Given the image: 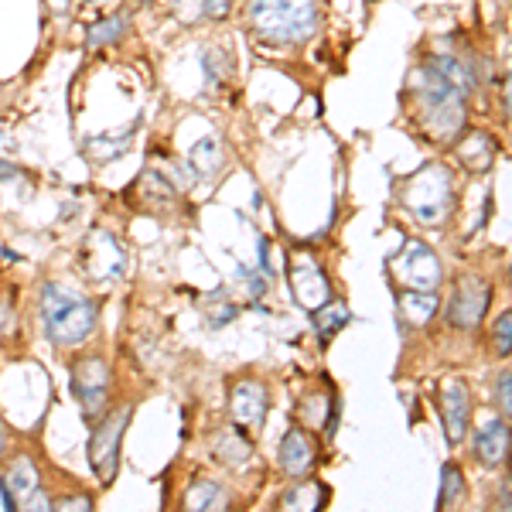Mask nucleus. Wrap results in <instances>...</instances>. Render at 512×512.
I'll return each instance as SVG.
<instances>
[{
	"mask_svg": "<svg viewBox=\"0 0 512 512\" xmlns=\"http://www.w3.org/2000/svg\"><path fill=\"white\" fill-rule=\"evenodd\" d=\"M318 0H250L246 24L267 45H301L318 31Z\"/></svg>",
	"mask_w": 512,
	"mask_h": 512,
	"instance_id": "obj_1",
	"label": "nucleus"
},
{
	"mask_svg": "<svg viewBox=\"0 0 512 512\" xmlns=\"http://www.w3.org/2000/svg\"><path fill=\"white\" fill-rule=\"evenodd\" d=\"M41 321H45V335L59 349L82 345L96 332L99 304L93 297H82L62 284H45L41 291Z\"/></svg>",
	"mask_w": 512,
	"mask_h": 512,
	"instance_id": "obj_2",
	"label": "nucleus"
},
{
	"mask_svg": "<svg viewBox=\"0 0 512 512\" xmlns=\"http://www.w3.org/2000/svg\"><path fill=\"white\" fill-rule=\"evenodd\" d=\"M414 93L420 103V120H424L427 134L434 140H451L465 123V93L451 86L431 62L417 72Z\"/></svg>",
	"mask_w": 512,
	"mask_h": 512,
	"instance_id": "obj_3",
	"label": "nucleus"
},
{
	"mask_svg": "<svg viewBox=\"0 0 512 512\" xmlns=\"http://www.w3.org/2000/svg\"><path fill=\"white\" fill-rule=\"evenodd\" d=\"M403 205L410 209V216L424 226H437L448 219L451 212V175L441 164H427L414 178L403 185Z\"/></svg>",
	"mask_w": 512,
	"mask_h": 512,
	"instance_id": "obj_4",
	"label": "nucleus"
},
{
	"mask_svg": "<svg viewBox=\"0 0 512 512\" xmlns=\"http://www.w3.org/2000/svg\"><path fill=\"white\" fill-rule=\"evenodd\" d=\"M0 499L4 509H52V499L41 489V472L31 454H18V458L7 465V472L0 475Z\"/></svg>",
	"mask_w": 512,
	"mask_h": 512,
	"instance_id": "obj_5",
	"label": "nucleus"
},
{
	"mask_svg": "<svg viewBox=\"0 0 512 512\" xmlns=\"http://www.w3.org/2000/svg\"><path fill=\"white\" fill-rule=\"evenodd\" d=\"M72 396L86 420H96L110 407V362L103 355H82L72 362Z\"/></svg>",
	"mask_w": 512,
	"mask_h": 512,
	"instance_id": "obj_6",
	"label": "nucleus"
},
{
	"mask_svg": "<svg viewBox=\"0 0 512 512\" xmlns=\"http://www.w3.org/2000/svg\"><path fill=\"white\" fill-rule=\"evenodd\" d=\"M130 414H134L130 407L117 410V414L106 417L103 424H99L96 431H93V437H89V465H93L99 485H113V482H117L120 444H123V434H127Z\"/></svg>",
	"mask_w": 512,
	"mask_h": 512,
	"instance_id": "obj_7",
	"label": "nucleus"
},
{
	"mask_svg": "<svg viewBox=\"0 0 512 512\" xmlns=\"http://www.w3.org/2000/svg\"><path fill=\"white\" fill-rule=\"evenodd\" d=\"M390 267L407 291L434 294L437 284H441V260H437V253L427 243H420V239L403 243V250L393 256Z\"/></svg>",
	"mask_w": 512,
	"mask_h": 512,
	"instance_id": "obj_8",
	"label": "nucleus"
},
{
	"mask_svg": "<svg viewBox=\"0 0 512 512\" xmlns=\"http://www.w3.org/2000/svg\"><path fill=\"white\" fill-rule=\"evenodd\" d=\"M123 263H127V256H123L120 243L113 239V233L96 229V233H89L86 239H82V246H79V274L86 280H93V284L117 280L123 274Z\"/></svg>",
	"mask_w": 512,
	"mask_h": 512,
	"instance_id": "obj_9",
	"label": "nucleus"
},
{
	"mask_svg": "<svg viewBox=\"0 0 512 512\" xmlns=\"http://www.w3.org/2000/svg\"><path fill=\"white\" fill-rule=\"evenodd\" d=\"M485 308H489V284L482 277H465L458 280V291L448 304V321L454 328H478Z\"/></svg>",
	"mask_w": 512,
	"mask_h": 512,
	"instance_id": "obj_10",
	"label": "nucleus"
},
{
	"mask_svg": "<svg viewBox=\"0 0 512 512\" xmlns=\"http://www.w3.org/2000/svg\"><path fill=\"white\" fill-rule=\"evenodd\" d=\"M291 287H294V301L301 304L304 311H318L321 304L332 301V284L321 274V267L308 256L291 263Z\"/></svg>",
	"mask_w": 512,
	"mask_h": 512,
	"instance_id": "obj_11",
	"label": "nucleus"
},
{
	"mask_svg": "<svg viewBox=\"0 0 512 512\" xmlns=\"http://www.w3.org/2000/svg\"><path fill=\"white\" fill-rule=\"evenodd\" d=\"M267 386L260 383V379H239L233 386V400H229V407H233V417L236 424L243 427H260L263 417H267Z\"/></svg>",
	"mask_w": 512,
	"mask_h": 512,
	"instance_id": "obj_12",
	"label": "nucleus"
},
{
	"mask_svg": "<svg viewBox=\"0 0 512 512\" xmlns=\"http://www.w3.org/2000/svg\"><path fill=\"white\" fill-rule=\"evenodd\" d=\"M280 468L291 478H304L315 468V444L301 427H291L280 441Z\"/></svg>",
	"mask_w": 512,
	"mask_h": 512,
	"instance_id": "obj_13",
	"label": "nucleus"
},
{
	"mask_svg": "<svg viewBox=\"0 0 512 512\" xmlns=\"http://www.w3.org/2000/svg\"><path fill=\"white\" fill-rule=\"evenodd\" d=\"M444 427H448V441L461 444L468 431V417H472V400H468V386L465 383H448L444 390Z\"/></svg>",
	"mask_w": 512,
	"mask_h": 512,
	"instance_id": "obj_14",
	"label": "nucleus"
},
{
	"mask_svg": "<svg viewBox=\"0 0 512 512\" xmlns=\"http://www.w3.org/2000/svg\"><path fill=\"white\" fill-rule=\"evenodd\" d=\"M509 444H512L509 427L502 424V420H485L482 431H478V437H475L478 461H482V465H489V468L502 465V461H506V454H509Z\"/></svg>",
	"mask_w": 512,
	"mask_h": 512,
	"instance_id": "obj_15",
	"label": "nucleus"
},
{
	"mask_svg": "<svg viewBox=\"0 0 512 512\" xmlns=\"http://www.w3.org/2000/svg\"><path fill=\"white\" fill-rule=\"evenodd\" d=\"M171 11L181 24L222 21L233 11V0H171Z\"/></svg>",
	"mask_w": 512,
	"mask_h": 512,
	"instance_id": "obj_16",
	"label": "nucleus"
},
{
	"mask_svg": "<svg viewBox=\"0 0 512 512\" xmlns=\"http://www.w3.org/2000/svg\"><path fill=\"white\" fill-rule=\"evenodd\" d=\"M222 164H226V151H222V144L216 137H202L198 144H192V151H188V168H192V175L198 178L219 175Z\"/></svg>",
	"mask_w": 512,
	"mask_h": 512,
	"instance_id": "obj_17",
	"label": "nucleus"
},
{
	"mask_svg": "<svg viewBox=\"0 0 512 512\" xmlns=\"http://www.w3.org/2000/svg\"><path fill=\"white\" fill-rule=\"evenodd\" d=\"M212 451H216V461H222V465H229V468H243L253 454L243 427H226V431L216 437V448Z\"/></svg>",
	"mask_w": 512,
	"mask_h": 512,
	"instance_id": "obj_18",
	"label": "nucleus"
},
{
	"mask_svg": "<svg viewBox=\"0 0 512 512\" xmlns=\"http://www.w3.org/2000/svg\"><path fill=\"white\" fill-rule=\"evenodd\" d=\"M229 506V492L222 489L212 478H198L192 489L185 492V509H198V512H212V509H226Z\"/></svg>",
	"mask_w": 512,
	"mask_h": 512,
	"instance_id": "obj_19",
	"label": "nucleus"
},
{
	"mask_svg": "<svg viewBox=\"0 0 512 512\" xmlns=\"http://www.w3.org/2000/svg\"><path fill=\"white\" fill-rule=\"evenodd\" d=\"M130 21L127 14H110V18H99L96 24L86 28V48H106V45H117V41L127 35Z\"/></svg>",
	"mask_w": 512,
	"mask_h": 512,
	"instance_id": "obj_20",
	"label": "nucleus"
},
{
	"mask_svg": "<svg viewBox=\"0 0 512 512\" xmlns=\"http://www.w3.org/2000/svg\"><path fill=\"white\" fill-rule=\"evenodd\" d=\"M349 308H345L342 301H328V304H321L318 311H311V325H315V332L321 342H328L335 332H342L345 325H349Z\"/></svg>",
	"mask_w": 512,
	"mask_h": 512,
	"instance_id": "obj_21",
	"label": "nucleus"
},
{
	"mask_svg": "<svg viewBox=\"0 0 512 512\" xmlns=\"http://www.w3.org/2000/svg\"><path fill=\"white\" fill-rule=\"evenodd\" d=\"M492 140L485 137V134H472L465 140V144L458 147V161L465 164V168H472V171H485L492 164Z\"/></svg>",
	"mask_w": 512,
	"mask_h": 512,
	"instance_id": "obj_22",
	"label": "nucleus"
},
{
	"mask_svg": "<svg viewBox=\"0 0 512 512\" xmlns=\"http://www.w3.org/2000/svg\"><path fill=\"white\" fill-rule=\"evenodd\" d=\"M434 308H437L434 294H420V291L400 294V315L403 321H410V325H424V321L434 315Z\"/></svg>",
	"mask_w": 512,
	"mask_h": 512,
	"instance_id": "obj_23",
	"label": "nucleus"
},
{
	"mask_svg": "<svg viewBox=\"0 0 512 512\" xmlns=\"http://www.w3.org/2000/svg\"><path fill=\"white\" fill-rule=\"evenodd\" d=\"M328 499V492L321 489L318 482H297L291 492L280 499V506L284 509H321Z\"/></svg>",
	"mask_w": 512,
	"mask_h": 512,
	"instance_id": "obj_24",
	"label": "nucleus"
},
{
	"mask_svg": "<svg viewBox=\"0 0 512 512\" xmlns=\"http://www.w3.org/2000/svg\"><path fill=\"white\" fill-rule=\"evenodd\" d=\"M134 130H137V123H130L123 134L117 137H110V134H103V137H93L86 144V151L93 154V161H106V158H120L123 151L130 147V137H134Z\"/></svg>",
	"mask_w": 512,
	"mask_h": 512,
	"instance_id": "obj_25",
	"label": "nucleus"
},
{
	"mask_svg": "<svg viewBox=\"0 0 512 512\" xmlns=\"http://www.w3.org/2000/svg\"><path fill=\"white\" fill-rule=\"evenodd\" d=\"M431 65L451 82V86H458L461 93L468 96V89H472V76H468V69L458 59H448V55H441V59H431Z\"/></svg>",
	"mask_w": 512,
	"mask_h": 512,
	"instance_id": "obj_26",
	"label": "nucleus"
},
{
	"mask_svg": "<svg viewBox=\"0 0 512 512\" xmlns=\"http://www.w3.org/2000/svg\"><path fill=\"white\" fill-rule=\"evenodd\" d=\"M202 69H205V79H209V86H216L229 76V69H233V59H229V52H222V48H209V52L202 55Z\"/></svg>",
	"mask_w": 512,
	"mask_h": 512,
	"instance_id": "obj_27",
	"label": "nucleus"
},
{
	"mask_svg": "<svg viewBox=\"0 0 512 512\" xmlns=\"http://www.w3.org/2000/svg\"><path fill=\"white\" fill-rule=\"evenodd\" d=\"M458 495H465V482H461V472L454 465H444V482H441V495H437V509H448Z\"/></svg>",
	"mask_w": 512,
	"mask_h": 512,
	"instance_id": "obj_28",
	"label": "nucleus"
},
{
	"mask_svg": "<svg viewBox=\"0 0 512 512\" xmlns=\"http://www.w3.org/2000/svg\"><path fill=\"white\" fill-rule=\"evenodd\" d=\"M492 342H495V352H499V355L512 352V308L492 325Z\"/></svg>",
	"mask_w": 512,
	"mask_h": 512,
	"instance_id": "obj_29",
	"label": "nucleus"
},
{
	"mask_svg": "<svg viewBox=\"0 0 512 512\" xmlns=\"http://www.w3.org/2000/svg\"><path fill=\"white\" fill-rule=\"evenodd\" d=\"M499 407H502V414L512 420V369H506V373L499 376Z\"/></svg>",
	"mask_w": 512,
	"mask_h": 512,
	"instance_id": "obj_30",
	"label": "nucleus"
},
{
	"mask_svg": "<svg viewBox=\"0 0 512 512\" xmlns=\"http://www.w3.org/2000/svg\"><path fill=\"white\" fill-rule=\"evenodd\" d=\"M52 509H93V499L89 495H55Z\"/></svg>",
	"mask_w": 512,
	"mask_h": 512,
	"instance_id": "obj_31",
	"label": "nucleus"
},
{
	"mask_svg": "<svg viewBox=\"0 0 512 512\" xmlns=\"http://www.w3.org/2000/svg\"><path fill=\"white\" fill-rule=\"evenodd\" d=\"M45 4L52 18H69V11H72V0H45Z\"/></svg>",
	"mask_w": 512,
	"mask_h": 512,
	"instance_id": "obj_32",
	"label": "nucleus"
},
{
	"mask_svg": "<svg viewBox=\"0 0 512 512\" xmlns=\"http://www.w3.org/2000/svg\"><path fill=\"white\" fill-rule=\"evenodd\" d=\"M506 110H509V120H512V76L506 79Z\"/></svg>",
	"mask_w": 512,
	"mask_h": 512,
	"instance_id": "obj_33",
	"label": "nucleus"
},
{
	"mask_svg": "<svg viewBox=\"0 0 512 512\" xmlns=\"http://www.w3.org/2000/svg\"><path fill=\"white\" fill-rule=\"evenodd\" d=\"M4 448H7V431H4V424H0V458H4Z\"/></svg>",
	"mask_w": 512,
	"mask_h": 512,
	"instance_id": "obj_34",
	"label": "nucleus"
},
{
	"mask_svg": "<svg viewBox=\"0 0 512 512\" xmlns=\"http://www.w3.org/2000/svg\"><path fill=\"white\" fill-rule=\"evenodd\" d=\"M86 4H99V7H106V4H117V0H86Z\"/></svg>",
	"mask_w": 512,
	"mask_h": 512,
	"instance_id": "obj_35",
	"label": "nucleus"
}]
</instances>
